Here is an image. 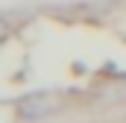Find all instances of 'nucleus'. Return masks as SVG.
<instances>
[{
    "instance_id": "obj_1",
    "label": "nucleus",
    "mask_w": 126,
    "mask_h": 123,
    "mask_svg": "<svg viewBox=\"0 0 126 123\" xmlns=\"http://www.w3.org/2000/svg\"><path fill=\"white\" fill-rule=\"evenodd\" d=\"M56 111V100L50 91H35V94H27L18 100V114L27 117V120H35V117H44V114H53Z\"/></svg>"
},
{
    "instance_id": "obj_2",
    "label": "nucleus",
    "mask_w": 126,
    "mask_h": 123,
    "mask_svg": "<svg viewBox=\"0 0 126 123\" xmlns=\"http://www.w3.org/2000/svg\"><path fill=\"white\" fill-rule=\"evenodd\" d=\"M6 35H9V21H6V18H0V41H3Z\"/></svg>"
}]
</instances>
